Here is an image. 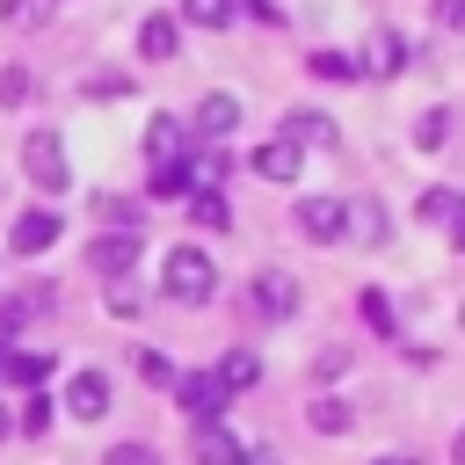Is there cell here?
<instances>
[{
    "mask_svg": "<svg viewBox=\"0 0 465 465\" xmlns=\"http://www.w3.org/2000/svg\"><path fill=\"white\" fill-rule=\"evenodd\" d=\"M160 291H167V298H182V305H203V298L218 291L211 254H203V247H167V262H160Z\"/></svg>",
    "mask_w": 465,
    "mask_h": 465,
    "instance_id": "obj_1",
    "label": "cell"
},
{
    "mask_svg": "<svg viewBox=\"0 0 465 465\" xmlns=\"http://www.w3.org/2000/svg\"><path fill=\"white\" fill-rule=\"evenodd\" d=\"M22 174H29L44 196H58V189L73 182V160H65L58 131H29V138H22Z\"/></svg>",
    "mask_w": 465,
    "mask_h": 465,
    "instance_id": "obj_2",
    "label": "cell"
},
{
    "mask_svg": "<svg viewBox=\"0 0 465 465\" xmlns=\"http://www.w3.org/2000/svg\"><path fill=\"white\" fill-rule=\"evenodd\" d=\"M182 407H189V421H218L225 407H232V392L211 378V371H174V385H167Z\"/></svg>",
    "mask_w": 465,
    "mask_h": 465,
    "instance_id": "obj_3",
    "label": "cell"
},
{
    "mask_svg": "<svg viewBox=\"0 0 465 465\" xmlns=\"http://www.w3.org/2000/svg\"><path fill=\"white\" fill-rule=\"evenodd\" d=\"M247 458V443L225 429V421H196V436H189V465H240Z\"/></svg>",
    "mask_w": 465,
    "mask_h": 465,
    "instance_id": "obj_4",
    "label": "cell"
},
{
    "mask_svg": "<svg viewBox=\"0 0 465 465\" xmlns=\"http://www.w3.org/2000/svg\"><path fill=\"white\" fill-rule=\"evenodd\" d=\"M65 414L73 421H102L109 414V378L102 371H73L65 378Z\"/></svg>",
    "mask_w": 465,
    "mask_h": 465,
    "instance_id": "obj_5",
    "label": "cell"
},
{
    "mask_svg": "<svg viewBox=\"0 0 465 465\" xmlns=\"http://www.w3.org/2000/svg\"><path fill=\"white\" fill-rule=\"evenodd\" d=\"M254 312H262V320H291V312H298V283H291L283 269H262V276H254Z\"/></svg>",
    "mask_w": 465,
    "mask_h": 465,
    "instance_id": "obj_6",
    "label": "cell"
},
{
    "mask_svg": "<svg viewBox=\"0 0 465 465\" xmlns=\"http://www.w3.org/2000/svg\"><path fill=\"white\" fill-rule=\"evenodd\" d=\"M298 232L320 240V247L341 240V196H305V203H298Z\"/></svg>",
    "mask_w": 465,
    "mask_h": 465,
    "instance_id": "obj_7",
    "label": "cell"
},
{
    "mask_svg": "<svg viewBox=\"0 0 465 465\" xmlns=\"http://www.w3.org/2000/svg\"><path fill=\"white\" fill-rule=\"evenodd\" d=\"M341 240H356V247H378V240H385V203H371V196L341 203Z\"/></svg>",
    "mask_w": 465,
    "mask_h": 465,
    "instance_id": "obj_8",
    "label": "cell"
},
{
    "mask_svg": "<svg viewBox=\"0 0 465 465\" xmlns=\"http://www.w3.org/2000/svg\"><path fill=\"white\" fill-rule=\"evenodd\" d=\"M51 240H58V211H22V218H15V232H7V247H15V254H44Z\"/></svg>",
    "mask_w": 465,
    "mask_h": 465,
    "instance_id": "obj_9",
    "label": "cell"
},
{
    "mask_svg": "<svg viewBox=\"0 0 465 465\" xmlns=\"http://www.w3.org/2000/svg\"><path fill=\"white\" fill-rule=\"evenodd\" d=\"M87 262H94L102 276H131V262H138V232H102V240L87 247Z\"/></svg>",
    "mask_w": 465,
    "mask_h": 465,
    "instance_id": "obj_10",
    "label": "cell"
},
{
    "mask_svg": "<svg viewBox=\"0 0 465 465\" xmlns=\"http://www.w3.org/2000/svg\"><path fill=\"white\" fill-rule=\"evenodd\" d=\"M189 124H196L203 138H232V131H240V102H232V94H203Z\"/></svg>",
    "mask_w": 465,
    "mask_h": 465,
    "instance_id": "obj_11",
    "label": "cell"
},
{
    "mask_svg": "<svg viewBox=\"0 0 465 465\" xmlns=\"http://www.w3.org/2000/svg\"><path fill=\"white\" fill-rule=\"evenodd\" d=\"M174 44H182V29H174V15H145L138 22V58H174Z\"/></svg>",
    "mask_w": 465,
    "mask_h": 465,
    "instance_id": "obj_12",
    "label": "cell"
},
{
    "mask_svg": "<svg viewBox=\"0 0 465 465\" xmlns=\"http://www.w3.org/2000/svg\"><path fill=\"white\" fill-rule=\"evenodd\" d=\"M276 138H291V145H298V153H305V145H334V124H327V116H320V109H291V116H283V131H276Z\"/></svg>",
    "mask_w": 465,
    "mask_h": 465,
    "instance_id": "obj_13",
    "label": "cell"
},
{
    "mask_svg": "<svg viewBox=\"0 0 465 465\" xmlns=\"http://www.w3.org/2000/svg\"><path fill=\"white\" fill-rule=\"evenodd\" d=\"M298 167H305V153H298L291 138H269V145L254 153V174H262V182H291Z\"/></svg>",
    "mask_w": 465,
    "mask_h": 465,
    "instance_id": "obj_14",
    "label": "cell"
},
{
    "mask_svg": "<svg viewBox=\"0 0 465 465\" xmlns=\"http://www.w3.org/2000/svg\"><path fill=\"white\" fill-rule=\"evenodd\" d=\"M400 65H407V44H400V36H392V29H378V36H371V51H363V65H356V73H378V80H385V73H400Z\"/></svg>",
    "mask_w": 465,
    "mask_h": 465,
    "instance_id": "obj_15",
    "label": "cell"
},
{
    "mask_svg": "<svg viewBox=\"0 0 465 465\" xmlns=\"http://www.w3.org/2000/svg\"><path fill=\"white\" fill-rule=\"evenodd\" d=\"M196 189V174H189V160L174 153V160H153V196H189Z\"/></svg>",
    "mask_w": 465,
    "mask_h": 465,
    "instance_id": "obj_16",
    "label": "cell"
},
{
    "mask_svg": "<svg viewBox=\"0 0 465 465\" xmlns=\"http://www.w3.org/2000/svg\"><path fill=\"white\" fill-rule=\"evenodd\" d=\"M211 378H218V385H225V392H247V385H254V378H262V363H254V356H247V349H232V356H218V371H211Z\"/></svg>",
    "mask_w": 465,
    "mask_h": 465,
    "instance_id": "obj_17",
    "label": "cell"
},
{
    "mask_svg": "<svg viewBox=\"0 0 465 465\" xmlns=\"http://www.w3.org/2000/svg\"><path fill=\"white\" fill-rule=\"evenodd\" d=\"M189 218H196L203 232H218V225H232V211H225V196H218V189H189Z\"/></svg>",
    "mask_w": 465,
    "mask_h": 465,
    "instance_id": "obj_18",
    "label": "cell"
},
{
    "mask_svg": "<svg viewBox=\"0 0 465 465\" xmlns=\"http://www.w3.org/2000/svg\"><path fill=\"white\" fill-rule=\"evenodd\" d=\"M145 153H153V160H174V153H182V124H174V116H153V124H145Z\"/></svg>",
    "mask_w": 465,
    "mask_h": 465,
    "instance_id": "obj_19",
    "label": "cell"
},
{
    "mask_svg": "<svg viewBox=\"0 0 465 465\" xmlns=\"http://www.w3.org/2000/svg\"><path fill=\"white\" fill-rule=\"evenodd\" d=\"M305 421H312V429H320V436H341V429H349V400H334V392H320V400H312V414H305Z\"/></svg>",
    "mask_w": 465,
    "mask_h": 465,
    "instance_id": "obj_20",
    "label": "cell"
},
{
    "mask_svg": "<svg viewBox=\"0 0 465 465\" xmlns=\"http://www.w3.org/2000/svg\"><path fill=\"white\" fill-rule=\"evenodd\" d=\"M36 94V73L29 65H0V109H22Z\"/></svg>",
    "mask_w": 465,
    "mask_h": 465,
    "instance_id": "obj_21",
    "label": "cell"
},
{
    "mask_svg": "<svg viewBox=\"0 0 465 465\" xmlns=\"http://www.w3.org/2000/svg\"><path fill=\"white\" fill-rule=\"evenodd\" d=\"M232 7H240V0H182V15H189L196 29H225V22H232Z\"/></svg>",
    "mask_w": 465,
    "mask_h": 465,
    "instance_id": "obj_22",
    "label": "cell"
},
{
    "mask_svg": "<svg viewBox=\"0 0 465 465\" xmlns=\"http://www.w3.org/2000/svg\"><path fill=\"white\" fill-rule=\"evenodd\" d=\"M414 211H421V218H429V225H450V218H458V211H465V203H458V189H429V196H421V203H414Z\"/></svg>",
    "mask_w": 465,
    "mask_h": 465,
    "instance_id": "obj_23",
    "label": "cell"
},
{
    "mask_svg": "<svg viewBox=\"0 0 465 465\" xmlns=\"http://www.w3.org/2000/svg\"><path fill=\"white\" fill-rule=\"evenodd\" d=\"M443 138H450V109H429V116L414 124V145H421V153H436Z\"/></svg>",
    "mask_w": 465,
    "mask_h": 465,
    "instance_id": "obj_24",
    "label": "cell"
},
{
    "mask_svg": "<svg viewBox=\"0 0 465 465\" xmlns=\"http://www.w3.org/2000/svg\"><path fill=\"white\" fill-rule=\"evenodd\" d=\"M44 371H51V363H44V356H15V349H7V356H0V378H15V385H36V378H44Z\"/></svg>",
    "mask_w": 465,
    "mask_h": 465,
    "instance_id": "obj_25",
    "label": "cell"
},
{
    "mask_svg": "<svg viewBox=\"0 0 465 465\" xmlns=\"http://www.w3.org/2000/svg\"><path fill=\"white\" fill-rule=\"evenodd\" d=\"M312 73L320 80H356V58L349 51H312Z\"/></svg>",
    "mask_w": 465,
    "mask_h": 465,
    "instance_id": "obj_26",
    "label": "cell"
},
{
    "mask_svg": "<svg viewBox=\"0 0 465 465\" xmlns=\"http://www.w3.org/2000/svg\"><path fill=\"white\" fill-rule=\"evenodd\" d=\"M94 211H102L109 225H124V232H138V203H131V196H94Z\"/></svg>",
    "mask_w": 465,
    "mask_h": 465,
    "instance_id": "obj_27",
    "label": "cell"
},
{
    "mask_svg": "<svg viewBox=\"0 0 465 465\" xmlns=\"http://www.w3.org/2000/svg\"><path fill=\"white\" fill-rule=\"evenodd\" d=\"M15 429H22V436H44V429H51V400H44V392H36V400H22Z\"/></svg>",
    "mask_w": 465,
    "mask_h": 465,
    "instance_id": "obj_28",
    "label": "cell"
},
{
    "mask_svg": "<svg viewBox=\"0 0 465 465\" xmlns=\"http://www.w3.org/2000/svg\"><path fill=\"white\" fill-rule=\"evenodd\" d=\"M429 22L443 36H465V0H429Z\"/></svg>",
    "mask_w": 465,
    "mask_h": 465,
    "instance_id": "obj_29",
    "label": "cell"
},
{
    "mask_svg": "<svg viewBox=\"0 0 465 465\" xmlns=\"http://www.w3.org/2000/svg\"><path fill=\"white\" fill-rule=\"evenodd\" d=\"M138 378H145V385H174V363H167L160 349H138Z\"/></svg>",
    "mask_w": 465,
    "mask_h": 465,
    "instance_id": "obj_30",
    "label": "cell"
},
{
    "mask_svg": "<svg viewBox=\"0 0 465 465\" xmlns=\"http://www.w3.org/2000/svg\"><path fill=\"white\" fill-rule=\"evenodd\" d=\"M87 94H94V102H124V94H131V80H124V73H94V80H87Z\"/></svg>",
    "mask_w": 465,
    "mask_h": 465,
    "instance_id": "obj_31",
    "label": "cell"
},
{
    "mask_svg": "<svg viewBox=\"0 0 465 465\" xmlns=\"http://www.w3.org/2000/svg\"><path fill=\"white\" fill-rule=\"evenodd\" d=\"M102 465H160V450H153V443H116Z\"/></svg>",
    "mask_w": 465,
    "mask_h": 465,
    "instance_id": "obj_32",
    "label": "cell"
},
{
    "mask_svg": "<svg viewBox=\"0 0 465 465\" xmlns=\"http://www.w3.org/2000/svg\"><path fill=\"white\" fill-rule=\"evenodd\" d=\"M109 312H124V320L138 312V291H131V276H109Z\"/></svg>",
    "mask_w": 465,
    "mask_h": 465,
    "instance_id": "obj_33",
    "label": "cell"
},
{
    "mask_svg": "<svg viewBox=\"0 0 465 465\" xmlns=\"http://www.w3.org/2000/svg\"><path fill=\"white\" fill-rule=\"evenodd\" d=\"M363 320H371L378 334H392V305H385V291H363Z\"/></svg>",
    "mask_w": 465,
    "mask_h": 465,
    "instance_id": "obj_34",
    "label": "cell"
},
{
    "mask_svg": "<svg viewBox=\"0 0 465 465\" xmlns=\"http://www.w3.org/2000/svg\"><path fill=\"white\" fill-rule=\"evenodd\" d=\"M44 7H51V0H7V15H15L22 29H36V22H44Z\"/></svg>",
    "mask_w": 465,
    "mask_h": 465,
    "instance_id": "obj_35",
    "label": "cell"
},
{
    "mask_svg": "<svg viewBox=\"0 0 465 465\" xmlns=\"http://www.w3.org/2000/svg\"><path fill=\"white\" fill-rule=\"evenodd\" d=\"M450 247H458V254H465V211H458V218H450Z\"/></svg>",
    "mask_w": 465,
    "mask_h": 465,
    "instance_id": "obj_36",
    "label": "cell"
},
{
    "mask_svg": "<svg viewBox=\"0 0 465 465\" xmlns=\"http://www.w3.org/2000/svg\"><path fill=\"white\" fill-rule=\"evenodd\" d=\"M240 465H276V450H247V458H240Z\"/></svg>",
    "mask_w": 465,
    "mask_h": 465,
    "instance_id": "obj_37",
    "label": "cell"
},
{
    "mask_svg": "<svg viewBox=\"0 0 465 465\" xmlns=\"http://www.w3.org/2000/svg\"><path fill=\"white\" fill-rule=\"evenodd\" d=\"M371 465H414V458H400V450H385V458H371Z\"/></svg>",
    "mask_w": 465,
    "mask_h": 465,
    "instance_id": "obj_38",
    "label": "cell"
},
{
    "mask_svg": "<svg viewBox=\"0 0 465 465\" xmlns=\"http://www.w3.org/2000/svg\"><path fill=\"white\" fill-rule=\"evenodd\" d=\"M450 450H458V465H465V429H458V443H450Z\"/></svg>",
    "mask_w": 465,
    "mask_h": 465,
    "instance_id": "obj_39",
    "label": "cell"
},
{
    "mask_svg": "<svg viewBox=\"0 0 465 465\" xmlns=\"http://www.w3.org/2000/svg\"><path fill=\"white\" fill-rule=\"evenodd\" d=\"M7 429H15V414H7V407H0V436H7Z\"/></svg>",
    "mask_w": 465,
    "mask_h": 465,
    "instance_id": "obj_40",
    "label": "cell"
},
{
    "mask_svg": "<svg viewBox=\"0 0 465 465\" xmlns=\"http://www.w3.org/2000/svg\"><path fill=\"white\" fill-rule=\"evenodd\" d=\"M0 356H7V349H0Z\"/></svg>",
    "mask_w": 465,
    "mask_h": 465,
    "instance_id": "obj_41",
    "label": "cell"
}]
</instances>
